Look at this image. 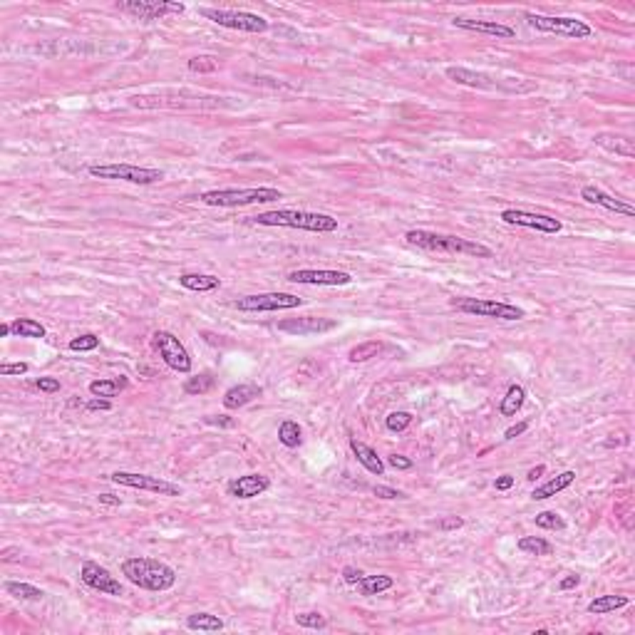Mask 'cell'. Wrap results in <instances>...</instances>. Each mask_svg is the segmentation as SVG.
I'll use <instances>...</instances> for the list:
<instances>
[{
  "instance_id": "e0dca14e",
  "label": "cell",
  "mask_w": 635,
  "mask_h": 635,
  "mask_svg": "<svg viewBox=\"0 0 635 635\" xmlns=\"http://www.w3.org/2000/svg\"><path fill=\"white\" fill-rule=\"evenodd\" d=\"M335 325L337 322L330 320V318L305 315V318H288V320L278 322V330L281 332H291V335H318V332L332 330Z\"/></svg>"
},
{
  "instance_id": "52a82bcc",
  "label": "cell",
  "mask_w": 635,
  "mask_h": 635,
  "mask_svg": "<svg viewBox=\"0 0 635 635\" xmlns=\"http://www.w3.org/2000/svg\"><path fill=\"white\" fill-rule=\"evenodd\" d=\"M132 107H219L221 97L214 94H199V92H161V94H142V97L129 99Z\"/></svg>"
},
{
  "instance_id": "d6986e66",
  "label": "cell",
  "mask_w": 635,
  "mask_h": 635,
  "mask_svg": "<svg viewBox=\"0 0 635 635\" xmlns=\"http://www.w3.org/2000/svg\"><path fill=\"white\" fill-rule=\"evenodd\" d=\"M452 25L460 30H467V33H482V35H492V38H501V40H514L516 38V30L509 28V25H501L496 20H472V18H455Z\"/></svg>"
},
{
  "instance_id": "74e56055",
  "label": "cell",
  "mask_w": 635,
  "mask_h": 635,
  "mask_svg": "<svg viewBox=\"0 0 635 635\" xmlns=\"http://www.w3.org/2000/svg\"><path fill=\"white\" fill-rule=\"evenodd\" d=\"M189 70L191 72H199V75H209L219 70V60L214 55H196V58L189 60Z\"/></svg>"
},
{
  "instance_id": "ba28073f",
  "label": "cell",
  "mask_w": 635,
  "mask_h": 635,
  "mask_svg": "<svg viewBox=\"0 0 635 635\" xmlns=\"http://www.w3.org/2000/svg\"><path fill=\"white\" fill-rule=\"evenodd\" d=\"M526 23L531 25L538 33H553V35H563V38H573V40H583L591 38L593 28L586 23V20L578 18H553V15H538V13H526L523 15Z\"/></svg>"
},
{
  "instance_id": "7bdbcfd3",
  "label": "cell",
  "mask_w": 635,
  "mask_h": 635,
  "mask_svg": "<svg viewBox=\"0 0 635 635\" xmlns=\"http://www.w3.org/2000/svg\"><path fill=\"white\" fill-rule=\"evenodd\" d=\"M30 370V365L28 362H3V365H0V375H25V372Z\"/></svg>"
},
{
  "instance_id": "11a10c76",
  "label": "cell",
  "mask_w": 635,
  "mask_h": 635,
  "mask_svg": "<svg viewBox=\"0 0 635 635\" xmlns=\"http://www.w3.org/2000/svg\"><path fill=\"white\" fill-rule=\"evenodd\" d=\"M543 472H546V467H543V465H538V467H533V470H528L526 479H528V482H536V479L541 477Z\"/></svg>"
},
{
  "instance_id": "f35d334b",
  "label": "cell",
  "mask_w": 635,
  "mask_h": 635,
  "mask_svg": "<svg viewBox=\"0 0 635 635\" xmlns=\"http://www.w3.org/2000/svg\"><path fill=\"white\" fill-rule=\"evenodd\" d=\"M412 420H415V417H412L410 412H390V415L385 417V427L390 432H405L407 427L412 425Z\"/></svg>"
},
{
  "instance_id": "8992f818",
  "label": "cell",
  "mask_w": 635,
  "mask_h": 635,
  "mask_svg": "<svg viewBox=\"0 0 635 635\" xmlns=\"http://www.w3.org/2000/svg\"><path fill=\"white\" fill-rule=\"evenodd\" d=\"M89 176L94 179H109V181H129V184L149 186L164 179V171L152 169V166H137V164H92Z\"/></svg>"
},
{
  "instance_id": "8fae6325",
  "label": "cell",
  "mask_w": 635,
  "mask_h": 635,
  "mask_svg": "<svg viewBox=\"0 0 635 635\" xmlns=\"http://www.w3.org/2000/svg\"><path fill=\"white\" fill-rule=\"evenodd\" d=\"M303 305V298L293 293H256L236 300V308L244 313H268V310H293Z\"/></svg>"
},
{
  "instance_id": "681fc988",
  "label": "cell",
  "mask_w": 635,
  "mask_h": 635,
  "mask_svg": "<svg viewBox=\"0 0 635 635\" xmlns=\"http://www.w3.org/2000/svg\"><path fill=\"white\" fill-rule=\"evenodd\" d=\"M462 526H465V519H460V516H450V519H442L440 521L442 531H452V528H462Z\"/></svg>"
},
{
  "instance_id": "d590c367",
  "label": "cell",
  "mask_w": 635,
  "mask_h": 635,
  "mask_svg": "<svg viewBox=\"0 0 635 635\" xmlns=\"http://www.w3.org/2000/svg\"><path fill=\"white\" fill-rule=\"evenodd\" d=\"M382 352V345L377 340H367V342H360V345H355L350 352H347V360L350 362H367L372 360V357H377Z\"/></svg>"
},
{
  "instance_id": "7dc6e473",
  "label": "cell",
  "mask_w": 635,
  "mask_h": 635,
  "mask_svg": "<svg viewBox=\"0 0 635 635\" xmlns=\"http://www.w3.org/2000/svg\"><path fill=\"white\" fill-rule=\"evenodd\" d=\"M387 465H390L392 470H412V460H407V457H402V455H390L387 457Z\"/></svg>"
},
{
  "instance_id": "d6a6232c",
  "label": "cell",
  "mask_w": 635,
  "mask_h": 635,
  "mask_svg": "<svg viewBox=\"0 0 635 635\" xmlns=\"http://www.w3.org/2000/svg\"><path fill=\"white\" fill-rule=\"evenodd\" d=\"M278 442L288 450H295V447L303 445V430H300L298 422L293 420H283L278 427Z\"/></svg>"
},
{
  "instance_id": "9f6ffc18",
  "label": "cell",
  "mask_w": 635,
  "mask_h": 635,
  "mask_svg": "<svg viewBox=\"0 0 635 635\" xmlns=\"http://www.w3.org/2000/svg\"><path fill=\"white\" fill-rule=\"evenodd\" d=\"M10 332H13V327H10V322H3V325H0V337H8Z\"/></svg>"
},
{
  "instance_id": "ffe728a7",
  "label": "cell",
  "mask_w": 635,
  "mask_h": 635,
  "mask_svg": "<svg viewBox=\"0 0 635 635\" xmlns=\"http://www.w3.org/2000/svg\"><path fill=\"white\" fill-rule=\"evenodd\" d=\"M268 489H271V479L254 472V474H244L234 479V482H229L226 492L234 499H254V496H261L264 492H268Z\"/></svg>"
},
{
  "instance_id": "44dd1931",
  "label": "cell",
  "mask_w": 635,
  "mask_h": 635,
  "mask_svg": "<svg viewBox=\"0 0 635 635\" xmlns=\"http://www.w3.org/2000/svg\"><path fill=\"white\" fill-rule=\"evenodd\" d=\"M447 77L457 85H465V87H474V89H496L499 82L494 77H489L487 72H477V70L470 67H447Z\"/></svg>"
},
{
  "instance_id": "277c9868",
  "label": "cell",
  "mask_w": 635,
  "mask_h": 635,
  "mask_svg": "<svg viewBox=\"0 0 635 635\" xmlns=\"http://www.w3.org/2000/svg\"><path fill=\"white\" fill-rule=\"evenodd\" d=\"M201 204L221 206V209H234V206H251V204H268V201L283 199L273 186H254V189H211L199 196Z\"/></svg>"
},
{
  "instance_id": "bcb514c9",
  "label": "cell",
  "mask_w": 635,
  "mask_h": 635,
  "mask_svg": "<svg viewBox=\"0 0 635 635\" xmlns=\"http://www.w3.org/2000/svg\"><path fill=\"white\" fill-rule=\"evenodd\" d=\"M362 576H365V573H362L360 568H355V566H345V568H342V581L350 583V586H357V581H360Z\"/></svg>"
},
{
  "instance_id": "f907efd6",
  "label": "cell",
  "mask_w": 635,
  "mask_h": 635,
  "mask_svg": "<svg viewBox=\"0 0 635 635\" xmlns=\"http://www.w3.org/2000/svg\"><path fill=\"white\" fill-rule=\"evenodd\" d=\"M578 583H581V576H576V573H571V576H566L561 583H558V591H571V588H576Z\"/></svg>"
},
{
  "instance_id": "9c48e42d",
  "label": "cell",
  "mask_w": 635,
  "mask_h": 635,
  "mask_svg": "<svg viewBox=\"0 0 635 635\" xmlns=\"http://www.w3.org/2000/svg\"><path fill=\"white\" fill-rule=\"evenodd\" d=\"M452 308L467 315L496 318V320H521L526 315L519 305L501 303V300H487V298H452Z\"/></svg>"
},
{
  "instance_id": "b9f144b4",
  "label": "cell",
  "mask_w": 635,
  "mask_h": 635,
  "mask_svg": "<svg viewBox=\"0 0 635 635\" xmlns=\"http://www.w3.org/2000/svg\"><path fill=\"white\" fill-rule=\"evenodd\" d=\"M295 623H298L300 628H313V631H320V628L327 626L325 616H322V613H318V611L298 613V616H295Z\"/></svg>"
},
{
  "instance_id": "4316f807",
  "label": "cell",
  "mask_w": 635,
  "mask_h": 635,
  "mask_svg": "<svg viewBox=\"0 0 635 635\" xmlns=\"http://www.w3.org/2000/svg\"><path fill=\"white\" fill-rule=\"evenodd\" d=\"M129 385L127 377H107V380H92L89 382V395L94 397H117L119 392H124Z\"/></svg>"
},
{
  "instance_id": "ee69618b",
  "label": "cell",
  "mask_w": 635,
  "mask_h": 635,
  "mask_svg": "<svg viewBox=\"0 0 635 635\" xmlns=\"http://www.w3.org/2000/svg\"><path fill=\"white\" fill-rule=\"evenodd\" d=\"M372 494H375L377 499H387V501H390V499H402V496H405V494H402L400 489L385 487V484H377V487L372 489Z\"/></svg>"
},
{
  "instance_id": "2e32d148",
  "label": "cell",
  "mask_w": 635,
  "mask_h": 635,
  "mask_svg": "<svg viewBox=\"0 0 635 635\" xmlns=\"http://www.w3.org/2000/svg\"><path fill=\"white\" fill-rule=\"evenodd\" d=\"M291 283H303V286H347L352 283V276L347 271H330V268H298L288 273Z\"/></svg>"
},
{
  "instance_id": "5b68a950",
  "label": "cell",
  "mask_w": 635,
  "mask_h": 635,
  "mask_svg": "<svg viewBox=\"0 0 635 635\" xmlns=\"http://www.w3.org/2000/svg\"><path fill=\"white\" fill-rule=\"evenodd\" d=\"M199 15L211 23L221 25V28L229 30H239V33H254V35H264L266 30L271 28L268 20L261 18L256 13H249V10H224V8H199Z\"/></svg>"
},
{
  "instance_id": "1f68e13d",
  "label": "cell",
  "mask_w": 635,
  "mask_h": 635,
  "mask_svg": "<svg viewBox=\"0 0 635 635\" xmlns=\"http://www.w3.org/2000/svg\"><path fill=\"white\" fill-rule=\"evenodd\" d=\"M5 593L13 598H20V601H43L45 591L33 583H20V581H8L5 583Z\"/></svg>"
},
{
  "instance_id": "836d02e7",
  "label": "cell",
  "mask_w": 635,
  "mask_h": 635,
  "mask_svg": "<svg viewBox=\"0 0 635 635\" xmlns=\"http://www.w3.org/2000/svg\"><path fill=\"white\" fill-rule=\"evenodd\" d=\"M10 327H13V335H18V337H33V340H40V337L48 335L45 325H40V322L33 320V318H18V320L10 322Z\"/></svg>"
},
{
  "instance_id": "7402d4cb",
  "label": "cell",
  "mask_w": 635,
  "mask_h": 635,
  "mask_svg": "<svg viewBox=\"0 0 635 635\" xmlns=\"http://www.w3.org/2000/svg\"><path fill=\"white\" fill-rule=\"evenodd\" d=\"M261 395H264V390L259 385H254V382H241V385H234L224 392V407L226 410H241V407L259 400Z\"/></svg>"
},
{
  "instance_id": "484cf974",
  "label": "cell",
  "mask_w": 635,
  "mask_h": 635,
  "mask_svg": "<svg viewBox=\"0 0 635 635\" xmlns=\"http://www.w3.org/2000/svg\"><path fill=\"white\" fill-rule=\"evenodd\" d=\"M179 286L186 291H194V293H209V291L221 288V278L211 273H181Z\"/></svg>"
},
{
  "instance_id": "db71d44e",
  "label": "cell",
  "mask_w": 635,
  "mask_h": 635,
  "mask_svg": "<svg viewBox=\"0 0 635 635\" xmlns=\"http://www.w3.org/2000/svg\"><path fill=\"white\" fill-rule=\"evenodd\" d=\"M99 504H107V506H119V504H122V499L119 496H114V494H99Z\"/></svg>"
},
{
  "instance_id": "6da1fadb",
  "label": "cell",
  "mask_w": 635,
  "mask_h": 635,
  "mask_svg": "<svg viewBox=\"0 0 635 635\" xmlns=\"http://www.w3.org/2000/svg\"><path fill=\"white\" fill-rule=\"evenodd\" d=\"M405 241L410 246H417L422 251H432V254L445 256H474V259H494V251L489 246L479 244V241L462 239V236L450 234H435V231L412 229L405 234Z\"/></svg>"
},
{
  "instance_id": "30bf717a",
  "label": "cell",
  "mask_w": 635,
  "mask_h": 635,
  "mask_svg": "<svg viewBox=\"0 0 635 635\" xmlns=\"http://www.w3.org/2000/svg\"><path fill=\"white\" fill-rule=\"evenodd\" d=\"M152 345L159 352V357L164 360L166 367H171L174 372H181V375H189L191 372V355L174 332L157 330L152 335Z\"/></svg>"
},
{
  "instance_id": "7c38bea8",
  "label": "cell",
  "mask_w": 635,
  "mask_h": 635,
  "mask_svg": "<svg viewBox=\"0 0 635 635\" xmlns=\"http://www.w3.org/2000/svg\"><path fill=\"white\" fill-rule=\"evenodd\" d=\"M117 10L139 20H159L164 15H181L186 8L184 3H174V0H124V3H117Z\"/></svg>"
},
{
  "instance_id": "603a6c76",
  "label": "cell",
  "mask_w": 635,
  "mask_h": 635,
  "mask_svg": "<svg viewBox=\"0 0 635 635\" xmlns=\"http://www.w3.org/2000/svg\"><path fill=\"white\" fill-rule=\"evenodd\" d=\"M350 450H352V455H355V460L360 462V465L365 467L370 474H375V477L385 474V465H382V460L377 457V452L372 450L370 445L355 440V437H350Z\"/></svg>"
},
{
  "instance_id": "7a4b0ae2",
  "label": "cell",
  "mask_w": 635,
  "mask_h": 635,
  "mask_svg": "<svg viewBox=\"0 0 635 635\" xmlns=\"http://www.w3.org/2000/svg\"><path fill=\"white\" fill-rule=\"evenodd\" d=\"M122 576L127 578L132 586L144 588V591L161 593L169 591L176 583V571L171 566H166L164 561H157V558H144V556H134V558H124L122 561Z\"/></svg>"
},
{
  "instance_id": "f6af8a7d",
  "label": "cell",
  "mask_w": 635,
  "mask_h": 635,
  "mask_svg": "<svg viewBox=\"0 0 635 635\" xmlns=\"http://www.w3.org/2000/svg\"><path fill=\"white\" fill-rule=\"evenodd\" d=\"M35 387H38L40 392H60V380L58 377H38L35 380Z\"/></svg>"
},
{
  "instance_id": "f1b7e54d",
  "label": "cell",
  "mask_w": 635,
  "mask_h": 635,
  "mask_svg": "<svg viewBox=\"0 0 635 635\" xmlns=\"http://www.w3.org/2000/svg\"><path fill=\"white\" fill-rule=\"evenodd\" d=\"M628 603H631V598L628 596H598V598H593V601L588 603V613H593V616H606V613H613V611L626 608Z\"/></svg>"
},
{
  "instance_id": "f5cc1de1",
  "label": "cell",
  "mask_w": 635,
  "mask_h": 635,
  "mask_svg": "<svg viewBox=\"0 0 635 635\" xmlns=\"http://www.w3.org/2000/svg\"><path fill=\"white\" fill-rule=\"evenodd\" d=\"M87 410L89 412H97V410H112V405H109L107 400H99V397H94V400L87 402Z\"/></svg>"
},
{
  "instance_id": "3957f363",
  "label": "cell",
  "mask_w": 635,
  "mask_h": 635,
  "mask_svg": "<svg viewBox=\"0 0 635 635\" xmlns=\"http://www.w3.org/2000/svg\"><path fill=\"white\" fill-rule=\"evenodd\" d=\"M254 224L259 226H283V229H300L313 231V234H332L337 231V219L315 211H298V209H276L264 211L254 216Z\"/></svg>"
},
{
  "instance_id": "cb8c5ba5",
  "label": "cell",
  "mask_w": 635,
  "mask_h": 635,
  "mask_svg": "<svg viewBox=\"0 0 635 635\" xmlns=\"http://www.w3.org/2000/svg\"><path fill=\"white\" fill-rule=\"evenodd\" d=\"M576 482V472H561V474L558 477H553V479H548L546 484H541V487H536L531 492V499L533 501H543V499H551V496H556L558 492H563V489H568L571 487V484Z\"/></svg>"
},
{
  "instance_id": "4dcf8cb0",
  "label": "cell",
  "mask_w": 635,
  "mask_h": 635,
  "mask_svg": "<svg viewBox=\"0 0 635 635\" xmlns=\"http://www.w3.org/2000/svg\"><path fill=\"white\" fill-rule=\"evenodd\" d=\"M186 628L201 633H219L224 631V621L219 616H211V613H194V616L186 618Z\"/></svg>"
},
{
  "instance_id": "c3c4849f",
  "label": "cell",
  "mask_w": 635,
  "mask_h": 635,
  "mask_svg": "<svg viewBox=\"0 0 635 635\" xmlns=\"http://www.w3.org/2000/svg\"><path fill=\"white\" fill-rule=\"evenodd\" d=\"M526 430H528V422H519V425L509 427V430L504 432V440H516V437H521Z\"/></svg>"
},
{
  "instance_id": "5bb4252c",
  "label": "cell",
  "mask_w": 635,
  "mask_h": 635,
  "mask_svg": "<svg viewBox=\"0 0 635 635\" xmlns=\"http://www.w3.org/2000/svg\"><path fill=\"white\" fill-rule=\"evenodd\" d=\"M499 219L509 226H521V229H533L538 234H558L563 229L561 221L553 219L546 214H533V211H521V209H504L499 214Z\"/></svg>"
},
{
  "instance_id": "d4e9b609",
  "label": "cell",
  "mask_w": 635,
  "mask_h": 635,
  "mask_svg": "<svg viewBox=\"0 0 635 635\" xmlns=\"http://www.w3.org/2000/svg\"><path fill=\"white\" fill-rule=\"evenodd\" d=\"M596 144H601L603 149L608 152H616L618 157H626L633 159L635 157V147H633V139L631 137H623V134H611V132H601L596 134Z\"/></svg>"
},
{
  "instance_id": "83f0119b",
  "label": "cell",
  "mask_w": 635,
  "mask_h": 635,
  "mask_svg": "<svg viewBox=\"0 0 635 635\" xmlns=\"http://www.w3.org/2000/svg\"><path fill=\"white\" fill-rule=\"evenodd\" d=\"M395 586V578L392 576H362L360 581H357V591H360V596H380V593L390 591V588Z\"/></svg>"
},
{
  "instance_id": "e575fe53",
  "label": "cell",
  "mask_w": 635,
  "mask_h": 635,
  "mask_svg": "<svg viewBox=\"0 0 635 635\" xmlns=\"http://www.w3.org/2000/svg\"><path fill=\"white\" fill-rule=\"evenodd\" d=\"M519 551H523V553H531V556H551L553 546L546 541V538H538V536H523V538H519Z\"/></svg>"
},
{
  "instance_id": "8d00e7d4",
  "label": "cell",
  "mask_w": 635,
  "mask_h": 635,
  "mask_svg": "<svg viewBox=\"0 0 635 635\" xmlns=\"http://www.w3.org/2000/svg\"><path fill=\"white\" fill-rule=\"evenodd\" d=\"M216 377L211 375V372H201V375L196 377H189V380L184 382V392L186 395H204V392H209L211 387H214Z\"/></svg>"
},
{
  "instance_id": "60d3db41",
  "label": "cell",
  "mask_w": 635,
  "mask_h": 635,
  "mask_svg": "<svg viewBox=\"0 0 635 635\" xmlns=\"http://www.w3.org/2000/svg\"><path fill=\"white\" fill-rule=\"evenodd\" d=\"M94 347H99V337L94 332H82V335L70 340V350L75 352H87V350H94Z\"/></svg>"
},
{
  "instance_id": "ab89813d",
  "label": "cell",
  "mask_w": 635,
  "mask_h": 635,
  "mask_svg": "<svg viewBox=\"0 0 635 635\" xmlns=\"http://www.w3.org/2000/svg\"><path fill=\"white\" fill-rule=\"evenodd\" d=\"M536 526L551 528V531H563V528H566V521H563L561 514H556V511H541V514H536Z\"/></svg>"
},
{
  "instance_id": "ac0fdd59",
  "label": "cell",
  "mask_w": 635,
  "mask_h": 635,
  "mask_svg": "<svg viewBox=\"0 0 635 635\" xmlns=\"http://www.w3.org/2000/svg\"><path fill=\"white\" fill-rule=\"evenodd\" d=\"M581 199H586L588 204L603 206V209L613 211V214L626 216V219H633V216H635V206L633 204H628V201H623V199H616V196L606 194V191L598 189V186H593V184L583 186V189H581Z\"/></svg>"
},
{
  "instance_id": "9a60e30c",
  "label": "cell",
  "mask_w": 635,
  "mask_h": 635,
  "mask_svg": "<svg viewBox=\"0 0 635 635\" xmlns=\"http://www.w3.org/2000/svg\"><path fill=\"white\" fill-rule=\"evenodd\" d=\"M80 578H82L85 586H89L92 591L107 593V596H122L124 588L112 573L104 566H99L97 561H85L82 568H80Z\"/></svg>"
},
{
  "instance_id": "f546056e",
  "label": "cell",
  "mask_w": 635,
  "mask_h": 635,
  "mask_svg": "<svg viewBox=\"0 0 635 635\" xmlns=\"http://www.w3.org/2000/svg\"><path fill=\"white\" fill-rule=\"evenodd\" d=\"M523 402H526V390H523L521 385H509L506 395L501 397L499 412H501L504 417H514L523 407Z\"/></svg>"
},
{
  "instance_id": "4fadbf2b",
  "label": "cell",
  "mask_w": 635,
  "mask_h": 635,
  "mask_svg": "<svg viewBox=\"0 0 635 635\" xmlns=\"http://www.w3.org/2000/svg\"><path fill=\"white\" fill-rule=\"evenodd\" d=\"M114 484L119 487H129V489H142V492H152L159 494V496H181V489L171 482H164L159 477H149V474H137V472H114L109 474Z\"/></svg>"
},
{
  "instance_id": "816d5d0a",
  "label": "cell",
  "mask_w": 635,
  "mask_h": 635,
  "mask_svg": "<svg viewBox=\"0 0 635 635\" xmlns=\"http://www.w3.org/2000/svg\"><path fill=\"white\" fill-rule=\"evenodd\" d=\"M511 487H514V477L504 474V477L494 479V489H496V492H506V489H511Z\"/></svg>"
}]
</instances>
